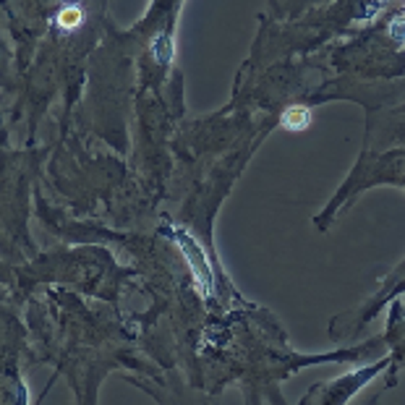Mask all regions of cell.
I'll use <instances>...</instances> for the list:
<instances>
[{
    "label": "cell",
    "mask_w": 405,
    "mask_h": 405,
    "mask_svg": "<svg viewBox=\"0 0 405 405\" xmlns=\"http://www.w3.org/2000/svg\"><path fill=\"white\" fill-rule=\"evenodd\" d=\"M280 123H283V128H288V131H306L311 126V110L306 105H293L283 113Z\"/></svg>",
    "instance_id": "cell-1"
},
{
    "label": "cell",
    "mask_w": 405,
    "mask_h": 405,
    "mask_svg": "<svg viewBox=\"0 0 405 405\" xmlns=\"http://www.w3.org/2000/svg\"><path fill=\"white\" fill-rule=\"evenodd\" d=\"M183 248H186V256L193 262V269H196V278L204 280V288H212V275H209V267L204 264V254L202 248L193 244L191 238H189V244L183 241Z\"/></svg>",
    "instance_id": "cell-2"
},
{
    "label": "cell",
    "mask_w": 405,
    "mask_h": 405,
    "mask_svg": "<svg viewBox=\"0 0 405 405\" xmlns=\"http://www.w3.org/2000/svg\"><path fill=\"white\" fill-rule=\"evenodd\" d=\"M58 22L63 24L65 29H74V26H79V22H81V11H79L76 6H71V8H63V11H61V16H58Z\"/></svg>",
    "instance_id": "cell-3"
}]
</instances>
